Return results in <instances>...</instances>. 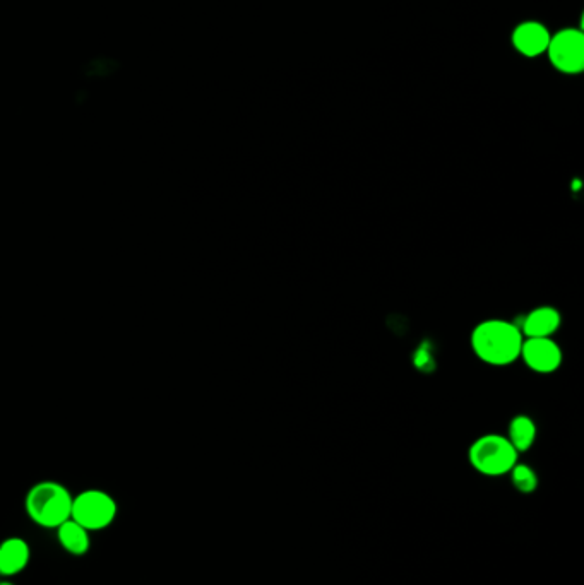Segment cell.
<instances>
[{"label":"cell","instance_id":"10","mask_svg":"<svg viewBox=\"0 0 584 585\" xmlns=\"http://www.w3.org/2000/svg\"><path fill=\"white\" fill-rule=\"evenodd\" d=\"M55 536L59 541L60 548L66 551L67 555L86 556L91 550V532L84 529L76 520H66L55 529Z\"/></svg>","mask_w":584,"mask_h":585},{"label":"cell","instance_id":"14","mask_svg":"<svg viewBox=\"0 0 584 585\" xmlns=\"http://www.w3.org/2000/svg\"><path fill=\"white\" fill-rule=\"evenodd\" d=\"M0 585H16V584H14V582H12V580L2 579V582H0Z\"/></svg>","mask_w":584,"mask_h":585},{"label":"cell","instance_id":"15","mask_svg":"<svg viewBox=\"0 0 584 585\" xmlns=\"http://www.w3.org/2000/svg\"><path fill=\"white\" fill-rule=\"evenodd\" d=\"M0 582H2V579H0Z\"/></svg>","mask_w":584,"mask_h":585},{"label":"cell","instance_id":"9","mask_svg":"<svg viewBox=\"0 0 584 585\" xmlns=\"http://www.w3.org/2000/svg\"><path fill=\"white\" fill-rule=\"evenodd\" d=\"M561 322L562 317L557 308L543 305L528 312L518 327L523 337H552L559 331Z\"/></svg>","mask_w":584,"mask_h":585},{"label":"cell","instance_id":"6","mask_svg":"<svg viewBox=\"0 0 584 585\" xmlns=\"http://www.w3.org/2000/svg\"><path fill=\"white\" fill-rule=\"evenodd\" d=\"M519 358L533 372L552 373L561 367L562 349L552 337H526L523 339Z\"/></svg>","mask_w":584,"mask_h":585},{"label":"cell","instance_id":"12","mask_svg":"<svg viewBox=\"0 0 584 585\" xmlns=\"http://www.w3.org/2000/svg\"><path fill=\"white\" fill-rule=\"evenodd\" d=\"M513 476V485L518 488L521 493H531L535 491L538 485L537 474L526 464H516V466L509 471Z\"/></svg>","mask_w":584,"mask_h":585},{"label":"cell","instance_id":"7","mask_svg":"<svg viewBox=\"0 0 584 585\" xmlns=\"http://www.w3.org/2000/svg\"><path fill=\"white\" fill-rule=\"evenodd\" d=\"M550 33L547 24L537 19H526L514 26L511 33V45L521 57L538 59L547 54L550 43Z\"/></svg>","mask_w":584,"mask_h":585},{"label":"cell","instance_id":"1","mask_svg":"<svg viewBox=\"0 0 584 585\" xmlns=\"http://www.w3.org/2000/svg\"><path fill=\"white\" fill-rule=\"evenodd\" d=\"M518 324L507 320H483L471 332V349L487 365L507 367L518 360L523 346Z\"/></svg>","mask_w":584,"mask_h":585},{"label":"cell","instance_id":"4","mask_svg":"<svg viewBox=\"0 0 584 585\" xmlns=\"http://www.w3.org/2000/svg\"><path fill=\"white\" fill-rule=\"evenodd\" d=\"M471 466L485 476H502L518 464V450L514 449L507 437L483 435L471 444L468 452Z\"/></svg>","mask_w":584,"mask_h":585},{"label":"cell","instance_id":"11","mask_svg":"<svg viewBox=\"0 0 584 585\" xmlns=\"http://www.w3.org/2000/svg\"><path fill=\"white\" fill-rule=\"evenodd\" d=\"M535 438H537L535 421L531 420L530 416H526V414L514 416L511 423H509L507 440L511 442L514 449L518 450V454L530 449L531 445L535 444Z\"/></svg>","mask_w":584,"mask_h":585},{"label":"cell","instance_id":"5","mask_svg":"<svg viewBox=\"0 0 584 585\" xmlns=\"http://www.w3.org/2000/svg\"><path fill=\"white\" fill-rule=\"evenodd\" d=\"M547 59L555 71L564 76H578L584 71V33L579 28H562L550 36Z\"/></svg>","mask_w":584,"mask_h":585},{"label":"cell","instance_id":"2","mask_svg":"<svg viewBox=\"0 0 584 585\" xmlns=\"http://www.w3.org/2000/svg\"><path fill=\"white\" fill-rule=\"evenodd\" d=\"M72 495L59 481L45 479L26 491L24 512L35 526L55 531L60 524L71 519Z\"/></svg>","mask_w":584,"mask_h":585},{"label":"cell","instance_id":"8","mask_svg":"<svg viewBox=\"0 0 584 585\" xmlns=\"http://www.w3.org/2000/svg\"><path fill=\"white\" fill-rule=\"evenodd\" d=\"M31 546L21 536L0 541V579L12 580L30 567Z\"/></svg>","mask_w":584,"mask_h":585},{"label":"cell","instance_id":"3","mask_svg":"<svg viewBox=\"0 0 584 585\" xmlns=\"http://www.w3.org/2000/svg\"><path fill=\"white\" fill-rule=\"evenodd\" d=\"M119 517V503L108 491L88 488L72 498L71 519L93 532H102Z\"/></svg>","mask_w":584,"mask_h":585},{"label":"cell","instance_id":"13","mask_svg":"<svg viewBox=\"0 0 584 585\" xmlns=\"http://www.w3.org/2000/svg\"><path fill=\"white\" fill-rule=\"evenodd\" d=\"M415 365H417L422 372L432 370L434 368V355L429 346H418L417 353H415Z\"/></svg>","mask_w":584,"mask_h":585}]
</instances>
